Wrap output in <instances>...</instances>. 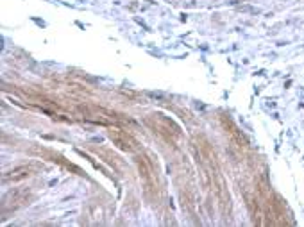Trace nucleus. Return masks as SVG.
I'll use <instances>...</instances> for the list:
<instances>
[]
</instances>
